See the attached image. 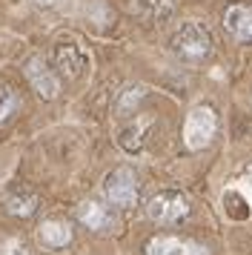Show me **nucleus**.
Here are the masks:
<instances>
[{
	"label": "nucleus",
	"instance_id": "13",
	"mask_svg": "<svg viewBox=\"0 0 252 255\" xmlns=\"http://www.w3.org/2000/svg\"><path fill=\"white\" fill-rule=\"evenodd\" d=\"M146 127H149L146 121H135L132 127H126L124 132L118 135V143H121L126 152H137L140 146H143V138H146L143 132H146Z\"/></svg>",
	"mask_w": 252,
	"mask_h": 255
},
{
	"label": "nucleus",
	"instance_id": "7",
	"mask_svg": "<svg viewBox=\"0 0 252 255\" xmlns=\"http://www.w3.org/2000/svg\"><path fill=\"white\" fill-rule=\"evenodd\" d=\"M146 255H206L201 244L175 238V235H158L146 244Z\"/></svg>",
	"mask_w": 252,
	"mask_h": 255
},
{
	"label": "nucleus",
	"instance_id": "16",
	"mask_svg": "<svg viewBox=\"0 0 252 255\" xmlns=\"http://www.w3.org/2000/svg\"><path fill=\"white\" fill-rule=\"evenodd\" d=\"M143 92H146L143 86H129V89H124V95L118 98V112H121V115H129V106L135 109L137 98H140Z\"/></svg>",
	"mask_w": 252,
	"mask_h": 255
},
{
	"label": "nucleus",
	"instance_id": "12",
	"mask_svg": "<svg viewBox=\"0 0 252 255\" xmlns=\"http://www.w3.org/2000/svg\"><path fill=\"white\" fill-rule=\"evenodd\" d=\"M224 198H238L244 204V215H252V166L224 192Z\"/></svg>",
	"mask_w": 252,
	"mask_h": 255
},
{
	"label": "nucleus",
	"instance_id": "8",
	"mask_svg": "<svg viewBox=\"0 0 252 255\" xmlns=\"http://www.w3.org/2000/svg\"><path fill=\"white\" fill-rule=\"evenodd\" d=\"M224 26L232 37H238L244 43H252V6L235 3L224 12Z\"/></svg>",
	"mask_w": 252,
	"mask_h": 255
},
{
	"label": "nucleus",
	"instance_id": "3",
	"mask_svg": "<svg viewBox=\"0 0 252 255\" xmlns=\"http://www.w3.org/2000/svg\"><path fill=\"white\" fill-rule=\"evenodd\" d=\"M218 129V118L209 106H195L189 118H186V127H183V140L189 149H204L209 146V140L215 138Z\"/></svg>",
	"mask_w": 252,
	"mask_h": 255
},
{
	"label": "nucleus",
	"instance_id": "6",
	"mask_svg": "<svg viewBox=\"0 0 252 255\" xmlns=\"http://www.w3.org/2000/svg\"><path fill=\"white\" fill-rule=\"evenodd\" d=\"M89 66V58H86V52L78 46V43H57L55 46V69L60 78H66V81H78L83 78V72Z\"/></svg>",
	"mask_w": 252,
	"mask_h": 255
},
{
	"label": "nucleus",
	"instance_id": "1",
	"mask_svg": "<svg viewBox=\"0 0 252 255\" xmlns=\"http://www.w3.org/2000/svg\"><path fill=\"white\" fill-rule=\"evenodd\" d=\"M172 52L183 60V63H198V60L209 58V52H212V35H209V29L204 23H183L175 37H172Z\"/></svg>",
	"mask_w": 252,
	"mask_h": 255
},
{
	"label": "nucleus",
	"instance_id": "11",
	"mask_svg": "<svg viewBox=\"0 0 252 255\" xmlns=\"http://www.w3.org/2000/svg\"><path fill=\"white\" fill-rule=\"evenodd\" d=\"M34 209H37V195L29 192V189H20V192H11L6 198V212L17 215V218H29Z\"/></svg>",
	"mask_w": 252,
	"mask_h": 255
},
{
	"label": "nucleus",
	"instance_id": "18",
	"mask_svg": "<svg viewBox=\"0 0 252 255\" xmlns=\"http://www.w3.org/2000/svg\"><path fill=\"white\" fill-rule=\"evenodd\" d=\"M34 3H43V6H46V3H55V0H34Z\"/></svg>",
	"mask_w": 252,
	"mask_h": 255
},
{
	"label": "nucleus",
	"instance_id": "14",
	"mask_svg": "<svg viewBox=\"0 0 252 255\" xmlns=\"http://www.w3.org/2000/svg\"><path fill=\"white\" fill-rule=\"evenodd\" d=\"M135 12L146 20H163L172 12V0H135Z\"/></svg>",
	"mask_w": 252,
	"mask_h": 255
},
{
	"label": "nucleus",
	"instance_id": "15",
	"mask_svg": "<svg viewBox=\"0 0 252 255\" xmlns=\"http://www.w3.org/2000/svg\"><path fill=\"white\" fill-rule=\"evenodd\" d=\"M17 106H20V101H17L14 89L6 86V83H0V124H6V121L17 112Z\"/></svg>",
	"mask_w": 252,
	"mask_h": 255
},
{
	"label": "nucleus",
	"instance_id": "10",
	"mask_svg": "<svg viewBox=\"0 0 252 255\" xmlns=\"http://www.w3.org/2000/svg\"><path fill=\"white\" fill-rule=\"evenodd\" d=\"M37 238H40V244L49 247V250H60V247H66V244L72 241V227H69L66 221L49 218L37 227Z\"/></svg>",
	"mask_w": 252,
	"mask_h": 255
},
{
	"label": "nucleus",
	"instance_id": "9",
	"mask_svg": "<svg viewBox=\"0 0 252 255\" xmlns=\"http://www.w3.org/2000/svg\"><path fill=\"white\" fill-rule=\"evenodd\" d=\"M75 215H78V221L83 227H89V230H95V232H106V230L115 227L112 212L103 207V204H98V201H83Z\"/></svg>",
	"mask_w": 252,
	"mask_h": 255
},
{
	"label": "nucleus",
	"instance_id": "4",
	"mask_svg": "<svg viewBox=\"0 0 252 255\" xmlns=\"http://www.w3.org/2000/svg\"><path fill=\"white\" fill-rule=\"evenodd\" d=\"M146 215L158 224H175L189 215V204L181 192L175 189H163V192H155V195L146 201Z\"/></svg>",
	"mask_w": 252,
	"mask_h": 255
},
{
	"label": "nucleus",
	"instance_id": "2",
	"mask_svg": "<svg viewBox=\"0 0 252 255\" xmlns=\"http://www.w3.org/2000/svg\"><path fill=\"white\" fill-rule=\"evenodd\" d=\"M103 195L115 207H135L137 204V178L129 166H118L103 178Z\"/></svg>",
	"mask_w": 252,
	"mask_h": 255
},
{
	"label": "nucleus",
	"instance_id": "5",
	"mask_svg": "<svg viewBox=\"0 0 252 255\" xmlns=\"http://www.w3.org/2000/svg\"><path fill=\"white\" fill-rule=\"evenodd\" d=\"M23 72H26L29 83H32V89L40 95L43 101H55L57 95H60V78H57V69L55 66H49L40 55H32V58L26 60Z\"/></svg>",
	"mask_w": 252,
	"mask_h": 255
},
{
	"label": "nucleus",
	"instance_id": "17",
	"mask_svg": "<svg viewBox=\"0 0 252 255\" xmlns=\"http://www.w3.org/2000/svg\"><path fill=\"white\" fill-rule=\"evenodd\" d=\"M0 255H32V250L23 238H9L0 244Z\"/></svg>",
	"mask_w": 252,
	"mask_h": 255
}]
</instances>
